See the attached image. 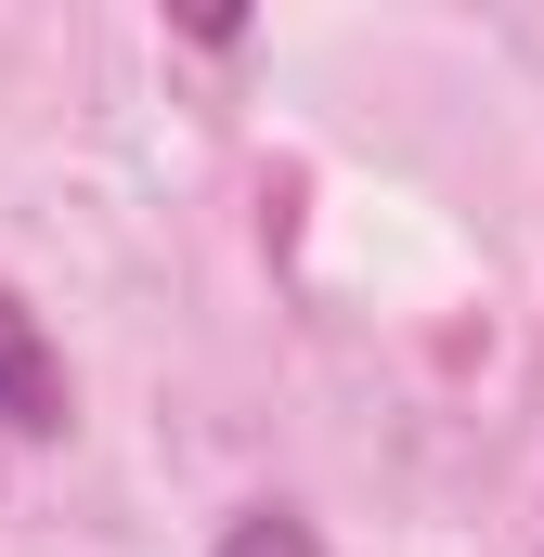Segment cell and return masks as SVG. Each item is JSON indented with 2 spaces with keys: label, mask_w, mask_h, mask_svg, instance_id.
<instances>
[{
  "label": "cell",
  "mask_w": 544,
  "mask_h": 557,
  "mask_svg": "<svg viewBox=\"0 0 544 557\" xmlns=\"http://www.w3.org/2000/svg\"><path fill=\"white\" fill-rule=\"evenodd\" d=\"M0 428L13 441H52L65 428V363H52V337H39V311L0 285Z\"/></svg>",
  "instance_id": "obj_1"
},
{
  "label": "cell",
  "mask_w": 544,
  "mask_h": 557,
  "mask_svg": "<svg viewBox=\"0 0 544 557\" xmlns=\"http://www.w3.org/2000/svg\"><path fill=\"white\" fill-rule=\"evenodd\" d=\"M221 557H311V519L260 506V519H234V532H221Z\"/></svg>",
  "instance_id": "obj_2"
}]
</instances>
